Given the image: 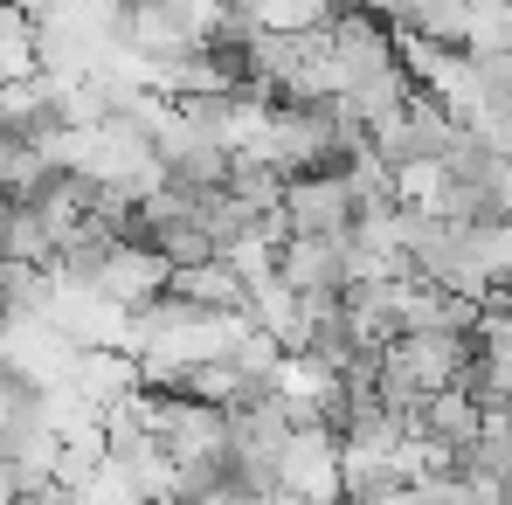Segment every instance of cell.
Listing matches in <instances>:
<instances>
[{
    "label": "cell",
    "instance_id": "1",
    "mask_svg": "<svg viewBox=\"0 0 512 505\" xmlns=\"http://www.w3.org/2000/svg\"><path fill=\"white\" fill-rule=\"evenodd\" d=\"M284 229L291 236H326V243H346L353 236V187L346 173H312V180H284Z\"/></svg>",
    "mask_w": 512,
    "mask_h": 505
},
{
    "label": "cell",
    "instance_id": "2",
    "mask_svg": "<svg viewBox=\"0 0 512 505\" xmlns=\"http://www.w3.org/2000/svg\"><path fill=\"white\" fill-rule=\"evenodd\" d=\"M167 277H173V270L153 250H139V243H111V250L97 256V270H90V291L132 319V312H146V305L167 298Z\"/></svg>",
    "mask_w": 512,
    "mask_h": 505
},
{
    "label": "cell",
    "instance_id": "3",
    "mask_svg": "<svg viewBox=\"0 0 512 505\" xmlns=\"http://www.w3.org/2000/svg\"><path fill=\"white\" fill-rule=\"evenodd\" d=\"M277 492L291 505H340V436L298 429L284 464H277Z\"/></svg>",
    "mask_w": 512,
    "mask_h": 505
},
{
    "label": "cell",
    "instance_id": "4",
    "mask_svg": "<svg viewBox=\"0 0 512 505\" xmlns=\"http://www.w3.org/2000/svg\"><path fill=\"white\" fill-rule=\"evenodd\" d=\"M277 284H284L291 298H346V243L284 236V243H277Z\"/></svg>",
    "mask_w": 512,
    "mask_h": 505
},
{
    "label": "cell",
    "instance_id": "5",
    "mask_svg": "<svg viewBox=\"0 0 512 505\" xmlns=\"http://www.w3.org/2000/svg\"><path fill=\"white\" fill-rule=\"evenodd\" d=\"M167 298L208 312V319H250V277H243L229 256H215V263H201V270H173Z\"/></svg>",
    "mask_w": 512,
    "mask_h": 505
},
{
    "label": "cell",
    "instance_id": "6",
    "mask_svg": "<svg viewBox=\"0 0 512 505\" xmlns=\"http://www.w3.org/2000/svg\"><path fill=\"white\" fill-rule=\"evenodd\" d=\"M56 305V270L0 263V319H49Z\"/></svg>",
    "mask_w": 512,
    "mask_h": 505
},
{
    "label": "cell",
    "instance_id": "7",
    "mask_svg": "<svg viewBox=\"0 0 512 505\" xmlns=\"http://www.w3.org/2000/svg\"><path fill=\"white\" fill-rule=\"evenodd\" d=\"M0 263L56 270V243H49V229H42L35 208H0Z\"/></svg>",
    "mask_w": 512,
    "mask_h": 505
},
{
    "label": "cell",
    "instance_id": "8",
    "mask_svg": "<svg viewBox=\"0 0 512 505\" xmlns=\"http://www.w3.org/2000/svg\"><path fill=\"white\" fill-rule=\"evenodd\" d=\"M21 77H35V28L28 14L0 7V84H21Z\"/></svg>",
    "mask_w": 512,
    "mask_h": 505
},
{
    "label": "cell",
    "instance_id": "9",
    "mask_svg": "<svg viewBox=\"0 0 512 505\" xmlns=\"http://www.w3.org/2000/svg\"><path fill=\"white\" fill-rule=\"evenodd\" d=\"M250 505H291V499H284V492H277V499H250Z\"/></svg>",
    "mask_w": 512,
    "mask_h": 505
}]
</instances>
